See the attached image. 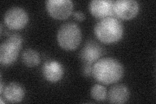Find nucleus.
<instances>
[{"mask_svg": "<svg viewBox=\"0 0 156 104\" xmlns=\"http://www.w3.org/2000/svg\"><path fill=\"white\" fill-rule=\"evenodd\" d=\"M2 95L7 102L15 103L22 101L25 91L21 85L12 82L4 88Z\"/></svg>", "mask_w": 156, "mask_h": 104, "instance_id": "11", "label": "nucleus"}, {"mask_svg": "<svg viewBox=\"0 0 156 104\" xmlns=\"http://www.w3.org/2000/svg\"><path fill=\"white\" fill-rule=\"evenodd\" d=\"M90 94L92 98L98 102L104 101L107 96L106 88L99 84H96L92 87Z\"/></svg>", "mask_w": 156, "mask_h": 104, "instance_id": "14", "label": "nucleus"}, {"mask_svg": "<svg viewBox=\"0 0 156 104\" xmlns=\"http://www.w3.org/2000/svg\"><path fill=\"white\" fill-rule=\"evenodd\" d=\"M113 11L120 19L131 20L138 14L139 5L135 0H118L114 2Z\"/></svg>", "mask_w": 156, "mask_h": 104, "instance_id": "7", "label": "nucleus"}, {"mask_svg": "<svg viewBox=\"0 0 156 104\" xmlns=\"http://www.w3.org/2000/svg\"><path fill=\"white\" fill-rule=\"evenodd\" d=\"M114 2L111 0H93L90 2L89 9L92 15L96 18L113 17Z\"/></svg>", "mask_w": 156, "mask_h": 104, "instance_id": "8", "label": "nucleus"}, {"mask_svg": "<svg viewBox=\"0 0 156 104\" xmlns=\"http://www.w3.org/2000/svg\"><path fill=\"white\" fill-rule=\"evenodd\" d=\"M29 22V16L23 9L14 7L9 9L5 14L4 22L12 30H20L25 27Z\"/></svg>", "mask_w": 156, "mask_h": 104, "instance_id": "6", "label": "nucleus"}, {"mask_svg": "<svg viewBox=\"0 0 156 104\" xmlns=\"http://www.w3.org/2000/svg\"><path fill=\"white\" fill-rule=\"evenodd\" d=\"M102 48L100 45L93 41L88 42L82 49L80 57L85 64H92L99 60L102 55Z\"/></svg>", "mask_w": 156, "mask_h": 104, "instance_id": "10", "label": "nucleus"}, {"mask_svg": "<svg viewBox=\"0 0 156 104\" xmlns=\"http://www.w3.org/2000/svg\"><path fill=\"white\" fill-rule=\"evenodd\" d=\"M22 59L23 64L28 67L37 66L41 63V57L38 53L31 49H28L24 51Z\"/></svg>", "mask_w": 156, "mask_h": 104, "instance_id": "13", "label": "nucleus"}, {"mask_svg": "<svg viewBox=\"0 0 156 104\" xmlns=\"http://www.w3.org/2000/svg\"><path fill=\"white\" fill-rule=\"evenodd\" d=\"M57 41L59 46L65 50H74L81 42V31L75 23L62 24L57 33Z\"/></svg>", "mask_w": 156, "mask_h": 104, "instance_id": "3", "label": "nucleus"}, {"mask_svg": "<svg viewBox=\"0 0 156 104\" xmlns=\"http://www.w3.org/2000/svg\"><path fill=\"white\" fill-rule=\"evenodd\" d=\"M3 90H4V88H3V82H2V81H1V94L2 95V93H3Z\"/></svg>", "mask_w": 156, "mask_h": 104, "instance_id": "17", "label": "nucleus"}, {"mask_svg": "<svg viewBox=\"0 0 156 104\" xmlns=\"http://www.w3.org/2000/svg\"><path fill=\"white\" fill-rule=\"evenodd\" d=\"M74 18L77 20L80 21V22L84 21L85 19V14H84L82 12H80V11L76 12V13L74 14Z\"/></svg>", "mask_w": 156, "mask_h": 104, "instance_id": "16", "label": "nucleus"}, {"mask_svg": "<svg viewBox=\"0 0 156 104\" xmlns=\"http://www.w3.org/2000/svg\"><path fill=\"white\" fill-rule=\"evenodd\" d=\"M92 64H85V65L83 68V74L86 76H89L92 74Z\"/></svg>", "mask_w": 156, "mask_h": 104, "instance_id": "15", "label": "nucleus"}, {"mask_svg": "<svg viewBox=\"0 0 156 104\" xmlns=\"http://www.w3.org/2000/svg\"><path fill=\"white\" fill-rule=\"evenodd\" d=\"M42 71L44 77L51 83L60 81L64 74V68L62 64L54 60L46 61L44 64Z\"/></svg>", "mask_w": 156, "mask_h": 104, "instance_id": "9", "label": "nucleus"}, {"mask_svg": "<svg viewBox=\"0 0 156 104\" xmlns=\"http://www.w3.org/2000/svg\"><path fill=\"white\" fill-rule=\"evenodd\" d=\"M23 39L18 34H11L0 47V63L3 66H10L16 61L22 49Z\"/></svg>", "mask_w": 156, "mask_h": 104, "instance_id": "4", "label": "nucleus"}, {"mask_svg": "<svg viewBox=\"0 0 156 104\" xmlns=\"http://www.w3.org/2000/svg\"><path fill=\"white\" fill-rule=\"evenodd\" d=\"M46 8L51 17L65 20L72 14L74 5L70 0H48L46 2Z\"/></svg>", "mask_w": 156, "mask_h": 104, "instance_id": "5", "label": "nucleus"}, {"mask_svg": "<svg viewBox=\"0 0 156 104\" xmlns=\"http://www.w3.org/2000/svg\"><path fill=\"white\" fill-rule=\"evenodd\" d=\"M107 97L111 103H124L129 98V91L125 85H116L110 88Z\"/></svg>", "mask_w": 156, "mask_h": 104, "instance_id": "12", "label": "nucleus"}, {"mask_svg": "<svg viewBox=\"0 0 156 104\" xmlns=\"http://www.w3.org/2000/svg\"><path fill=\"white\" fill-rule=\"evenodd\" d=\"M124 68L116 59L106 57L96 61L92 69V75L95 80L105 85L115 83L124 76Z\"/></svg>", "mask_w": 156, "mask_h": 104, "instance_id": "1", "label": "nucleus"}, {"mask_svg": "<svg viewBox=\"0 0 156 104\" xmlns=\"http://www.w3.org/2000/svg\"><path fill=\"white\" fill-rule=\"evenodd\" d=\"M94 34L98 40L104 44H114L121 40L124 34L122 23L115 17L101 19L94 27Z\"/></svg>", "mask_w": 156, "mask_h": 104, "instance_id": "2", "label": "nucleus"}]
</instances>
